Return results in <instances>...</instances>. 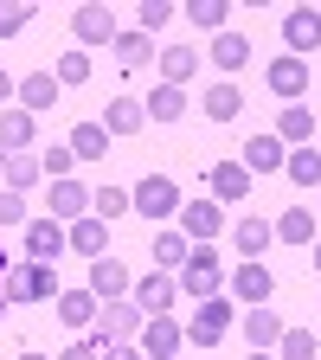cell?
<instances>
[{"instance_id":"obj_18","label":"cell","mask_w":321,"mask_h":360,"mask_svg":"<svg viewBox=\"0 0 321 360\" xmlns=\"http://www.w3.org/2000/svg\"><path fill=\"white\" fill-rule=\"evenodd\" d=\"M238 328H244V341H251L257 354H270V347L283 341V322H277L270 309H244V315H238Z\"/></svg>"},{"instance_id":"obj_45","label":"cell","mask_w":321,"mask_h":360,"mask_svg":"<svg viewBox=\"0 0 321 360\" xmlns=\"http://www.w3.org/2000/svg\"><path fill=\"white\" fill-rule=\"evenodd\" d=\"M103 360H142V347H129V341H103Z\"/></svg>"},{"instance_id":"obj_16","label":"cell","mask_w":321,"mask_h":360,"mask_svg":"<svg viewBox=\"0 0 321 360\" xmlns=\"http://www.w3.org/2000/svg\"><path fill=\"white\" fill-rule=\"evenodd\" d=\"M263 77H270V90H277L283 103H296L302 90H308V58H277V65H270Z\"/></svg>"},{"instance_id":"obj_13","label":"cell","mask_w":321,"mask_h":360,"mask_svg":"<svg viewBox=\"0 0 321 360\" xmlns=\"http://www.w3.org/2000/svg\"><path fill=\"white\" fill-rule=\"evenodd\" d=\"M65 251V225L58 219H26V257L32 264H52Z\"/></svg>"},{"instance_id":"obj_10","label":"cell","mask_w":321,"mask_h":360,"mask_svg":"<svg viewBox=\"0 0 321 360\" xmlns=\"http://www.w3.org/2000/svg\"><path fill=\"white\" fill-rule=\"evenodd\" d=\"M283 45H289V58H308L315 45H321V13H315V7L283 13Z\"/></svg>"},{"instance_id":"obj_41","label":"cell","mask_w":321,"mask_h":360,"mask_svg":"<svg viewBox=\"0 0 321 360\" xmlns=\"http://www.w3.org/2000/svg\"><path fill=\"white\" fill-rule=\"evenodd\" d=\"M32 212H26V193H7L0 187V232H7V225H26Z\"/></svg>"},{"instance_id":"obj_42","label":"cell","mask_w":321,"mask_h":360,"mask_svg":"<svg viewBox=\"0 0 321 360\" xmlns=\"http://www.w3.org/2000/svg\"><path fill=\"white\" fill-rule=\"evenodd\" d=\"M167 20H173V0H142V32H148V39H155Z\"/></svg>"},{"instance_id":"obj_53","label":"cell","mask_w":321,"mask_h":360,"mask_svg":"<svg viewBox=\"0 0 321 360\" xmlns=\"http://www.w3.org/2000/svg\"><path fill=\"white\" fill-rule=\"evenodd\" d=\"M315 225H321V212H315Z\"/></svg>"},{"instance_id":"obj_8","label":"cell","mask_w":321,"mask_h":360,"mask_svg":"<svg viewBox=\"0 0 321 360\" xmlns=\"http://www.w3.org/2000/svg\"><path fill=\"white\" fill-rule=\"evenodd\" d=\"M65 251H77V257H110V225L97 219V212H84V219H71V232H65Z\"/></svg>"},{"instance_id":"obj_52","label":"cell","mask_w":321,"mask_h":360,"mask_svg":"<svg viewBox=\"0 0 321 360\" xmlns=\"http://www.w3.org/2000/svg\"><path fill=\"white\" fill-rule=\"evenodd\" d=\"M315 135H321V116H315Z\"/></svg>"},{"instance_id":"obj_17","label":"cell","mask_w":321,"mask_h":360,"mask_svg":"<svg viewBox=\"0 0 321 360\" xmlns=\"http://www.w3.org/2000/svg\"><path fill=\"white\" fill-rule=\"evenodd\" d=\"M244 193H251L244 161H218V167H212V200H218V206H238Z\"/></svg>"},{"instance_id":"obj_47","label":"cell","mask_w":321,"mask_h":360,"mask_svg":"<svg viewBox=\"0 0 321 360\" xmlns=\"http://www.w3.org/2000/svg\"><path fill=\"white\" fill-rule=\"evenodd\" d=\"M7 270H13V257H7V245H0V283H7Z\"/></svg>"},{"instance_id":"obj_27","label":"cell","mask_w":321,"mask_h":360,"mask_svg":"<svg viewBox=\"0 0 321 360\" xmlns=\"http://www.w3.org/2000/svg\"><path fill=\"white\" fill-rule=\"evenodd\" d=\"M142 116H155V122H180V116H187V90H173V84H155V97L142 103Z\"/></svg>"},{"instance_id":"obj_5","label":"cell","mask_w":321,"mask_h":360,"mask_svg":"<svg viewBox=\"0 0 321 360\" xmlns=\"http://www.w3.org/2000/svg\"><path fill=\"white\" fill-rule=\"evenodd\" d=\"M232 322H238V309L225 302V296H206V302H199V315L187 322V341H193V347H218Z\"/></svg>"},{"instance_id":"obj_40","label":"cell","mask_w":321,"mask_h":360,"mask_svg":"<svg viewBox=\"0 0 321 360\" xmlns=\"http://www.w3.org/2000/svg\"><path fill=\"white\" fill-rule=\"evenodd\" d=\"M52 77H58V84H84V77H90V58H84V52H65V58L52 65Z\"/></svg>"},{"instance_id":"obj_15","label":"cell","mask_w":321,"mask_h":360,"mask_svg":"<svg viewBox=\"0 0 321 360\" xmlns=\"http://www.w3.org/2000/svg\"><path fill=\"white\" fill-rule=\"evenodd\" d=\"M71 32H77L84 45H116V13H110V7H77V13H71Z\"/></svg>"},{"instance_id":"obj_51","label":"cell","mask_w":321,"mask_h":360,"mask_svg":"<svg viewBox=\"0 0 321 360\" xmlns=\"http://www.w3.org/2000/svg\"><path fill=\"white\" fill-rule=\"evenodd\" d=\"M0 174H7V155H0Z\"/></svg>"},{"instance_id":"obj_46","label":"cell","mask_w":321,"mask_h":360,"mask_svg":"<svg viewBox=\"0 0 321 360\" xmlns=\"http://www.w3.org/2000/svg\"><path fill=\"white\" fill-rule=\"evenodd\" d=\"M7 97H13V77H7V71H0V103H7Z\"/></svg>"},{"instance_id":"obj_39","label":"cell","mask_w":321,"mask_h":360,"mask_svg":"<svg viewBox=\"0 0 321 360\" xmlns=\"http://www.w3.org/2000/svg\"><path fill=\"white\" fill-rule=\"evenodd\" d=\"M26 20H32V7H26V0H0V39L26 32Z\"/></svg>"},{"instance_id":"obj_35","label":"cell","mask_w":321,"mask_h":360,"mask_svg":"<svg viewBox=\"0 0 321 360\" xmlns=\"http://www.w3.org/2000/svg\"><path fill=\"white\" fill-rule=\"evenodd\" d=\"M238 110H244L238 84H212V90H206V116H212V122H232Z\"/></svg>"},{"instance_id":"obj_6","label":"cell","mask_w":321,"mask_h":360,"mask_svg":"<svg viewBox=\"0 0 321 360\" xmlns=\"http://www.w3.org/2000/svg\"><path fill=\"white\" fill-rule=\"evenodd\" d=\"M173 296H180V283L167 277V270H148V277H135V290H129V302L142 309V315H167Z\"/></svg>"},{"instance_id":"obj_30","label":"cell","mask_w":321,"mask_h":360,"mask_svg":"<svg viewBox=\"0 0 321 360\" xmlns=\"http://www.w3.org/2000/svg\"><path fill=\"white\" fill-rule=\"evenodd\" d=\"M308 135H315V110H308V103H296V110L277 116V142H296V148H302Z\"/></svg>"},{"instance_id":"obj_38","label":"cell","mask_w":321,"mask_h":360,"mask_svg":"<svg viewBox=\"0 0 321 360\" xmlns=\"http://www.w3.org/2000/svg\"><path fill=\"white\" fill-rule=\"evenodd\" d=\"M90 206H97V219L110 225L116 212H129V193H122V187H97V193H90Z\"/></svg>"},{"instance_id":"obj_11","label":"cell","mask_w":321,"mask_h":360,"mask_svg":"<svg viewBox=\"0 0 321 360\" xmlns=\"http://www.w3.org/2000/svg\"><path fill=\"white\" fill-rule=\"evenodd\" d=\"M129 290H135L129 264H116V257H97V264H90V296H97V302H122Z\"/></svg>"},{"instance_id":"obj_12","label":"cell","mask_w":321,"mask_h":360,"mask_svg":"<svg viewBox=\"0 0 321 360\" xmlns=\"http://www.w3.org/2000/svg\"><path fill=\"white\" fill-rule=\"evenodd\" d=\"M270 290H277V277H270V270H263L257 257L232 270V296H238L244 309H263V302H270Z\"/></svg>"},{"instance_id":"obj_48","label":"cell","mask_w":321,"mask_h":360,"mask_svg":"<svg viewBox=\"0 0 321 360\" xmlns=\"http://www.w3.org/2000/svg\"><path fill=\"white\" fill-rule=\"evenodd\" d=\"M315 270H321V238H315Z\"/></svg>"},{"instance_id":"obj_22","label":"cell","mask_w":321,"mask_h":360,"mask_svg":"<svg viewBox=\"0 0 321 360\" xmlns=\"http://www.w3.org/2000/svg\"><path fill=\"white\" fill-rule=\"evenodd\" d=\"M32 122H39V116H26V110H0V155H26Z\"/></svg>"},{"instance_id":"obj_19","label":"cell","mask_w":321,"mask_h":360,"mask_svg":"<svg viewBox=\"0 0 321 360\" xmlns=\"http://www.w3.org/2000/svg\"><path fill=\"white\" fill-rule=\"evenodd\" d=\"M52 302H58V322H65V328H90V322H97V309H103L90 290H58Z\"/></svg>"},{"instance_id":"obj_20","label":"cell","mask_w":321,"mask_h":360,"mask_svg":"<svg viewBox=\"0 0 321 360\" xmlns=\"http://www.w3.org/2000/svg\"><path fill=\"white\" fill-rule=\"evenodd\" d=\"M212 65H218V71H244V65H251V39L232 32V26L212 32Z\"/></svg>"},{"instance_id":"obj_14","label":"cell","mask_w":321,"mask_h":360,"mask_svg":"<svg viewBox=\"0 0 321 360\" xmlns=\"http://www.w3.org/2000/svg\"><path fill=\"white\" fill-rule=\"evenodd\" d=\"M13 90H20V110L39 116V110H58V90H65V84H58L52 71H32V77H20Z\"/></svg>"},{"instance_id":"obj_49","label":"cell","mask_w":321,"mask_h":360,"mask_svg":"<svg viewBox=\"0 0 321 360\" xmlns=\"http://www.w3.org/2000/svg\"><path fill=\"white\" fill-rule=\"evenodd\" d=\"M244 360H270V354H257V347H251V354H244Z\"/></svg>"},{"instance_id":"obj_34","label":"cell","mask_w":321,"mask_h":360,"mask_svg":"<svg viewBox=\"0 0 321 360\" xmlns=\"http://www.w3.org/2000/svg\"><path fill=\"white\" fill-rule=\"evenodd\" d=\"M277 238H283V245H315V212L289 206V212L277 219Z\"/></svg>"},{"instance_id":"obj_9","label":"cell","mask_w":321,"mask_h":360,"mask_svg":"<svg viewBox=\"0 0 321 360\" xmlns=\"http://www.w3.org/2000/svg\"><path fill=\"white\" fill-rule=\"evenodd\" d=\"M142 322H148V315L135 309L129 296L122 302H103L97 309V341H129V335H142Z\"/></svg>"},{"instance_id":"obj_31","label":"cell","mask_w":321,"mask_h":360,"mask_svg":"<svg viewBox=\"0 0 321 360\" xmlns=\"http://www.w3.org/2000/svg\"><path fill=\"white\" fill-rule=\"evenodd\" d=\"M148 52H155V39L135 26V32H116V65H129V71H142L148 65Z\"/></svg>"},{"instance_id":"obj_43","label":"cell","mask_w":321,"mask_h":360,"mask_svg":"<svg viewBox=\"0 0 321 360\" xmlns=\"http://www.w3.org/2000/svg\"><path fill=\"white\" fill-rule=\"evenodd\" d=\"M39 161H45V180H71V167H77L71 148H52V155H39Z\"/></svg>"},{"instance_id":"obj_44","label":"cell","mask_w":321,"mask_h":360,"mask_svg":"<svg viewBox=\"0 0 321 360\" xmlns=\"http://www.w3.org/2000/svg\"><path fill=\"white\" fill-rule=\"evenodd\" d=\"M58 360H103V341H97V335H90V341H71Z\"/></svg>"},{"instance_id":"obj_1","label":"cell","mask_w":321,"mask_h":360,"mask_svg":"<svg viewBox=\"0 0 321 360\" xmlns=\"http://www.w3.org/2000/svg\"><path fill=\"white\" fill-rule=\"evenodd\" d=\"M173 283H180V296H193V302L218 296V290H225V264H218V251H212V245H193L187 264L173 270Z\"/></svg>"},{"instance_id":"obj_28","label":"cell","mask_w":321,"mask_h":360,"mask_svg":"<svg viewBox=\"0 0 321 360\" xmlns=\"http://www.w3.org/2000/svg\"><path fill=\"white\" fill-rule=\"evenodd\" d=\"M270 167H283V142L277 135H251L244 142V174H270Z\"/></svg>"},{"instance_id":"obj_2","label":"cell","mask_w":321,"mask_h":360,"mask_svg":"<svg viewBox=\"0 0 321 360\" xmlns=\"http://www.w3.org/2000/svg\"><path fill=\"white\" fill-rule=\"evenodd\" d=\"M58 296V270L52 264H13L7 270V302H52Z\"/></svg>"},{"instance_id":"obj_7","label":"cell","mask_w":321,"mask_h":360,"mask_svg":"<svg viewBox=\"0 0 321 360\" xmlns=\"http://www.w3.org/2000/svg\"><path fill=\"white\" fill-rule=\"evenodd\" d=\"M180 341H187V328H180L173 315H148L142 322V360H173Z\"/></svg>"},{"instance_id":"obj_32","label":"cell","mask_w":321,"mask_h":360,"mask_svg":"<svg viewBox=\"0 0 321 360\" xmlns=\"http://www.w3.org/2000/svg\"><path fill=\"white\" fill-rule=\"evenodd\" d=\"M90 193L77 187V180H52V219H84Z\"/></svg>"},{"instance_id":"obj_24","label":"cell","mask_w":321,"mask_h":360,"mask_svg":"<svg viewBox=\"0 0 321 360\" xmlns=\"http://www.w3.org/2000/svg\"><path fill=\"white\" fill-rule=\"evenodd\" d=\"M0 180H7V193H26V187H39V180H45V161L26 148V155H7V174H0Z\"/></svg>"},{"instance_id":"obj_37","label":"cell","mask_w":321,"mask_h":360,"mask_svg":"<svg viewBox=\"0 0 321 360\" xmlns=\"http://www.w3.org/2000/svg\"><path fill=\"white\" fill-rule=\"evenodd\" d=\"M187 251H193V245L180 238V232H161V238H155V264H167V270H180V264H187Z\"/></svg>"},{"instance_id":"obj_4","label":"cell","mask_w":321,"mask_h":360,"mask_svg":"<svg viewBox=\"0 0 321 360\" xmlns=\"http://www.w3.org/2000/svg\"><path fill=\"white\" fill-rule=\"evenodd\" d=\"M129 206L142 212V219H173V212H180V187H173L167 174H148V180H135Z\"/></svg>"},{"instance_id":"obj_26","label":"cell","mask_w":321,"mask_h":360,"mask_svg":"<svg viewBox=\"0 0 321 360\" xmlns=\"http://www.w3.org/2000/svg\"><path fill=\"white\" fill-rule=\"evenodd\" d=\"M193 71H199V52H193V45H167V52H161V84H173V90H180Z\"/></svg>"},{"instance_id":"obj_29","label":"cell","mask_w":321,"mask_h":360,"mask_svg":"<svg viewBox=\"0 0 321 360\" xmlns=\"http://www.w3.org/2000/svg\"><path fill=\"white\" fill-rule=\"evenodd\" d=\"M103 148H110V129L103 122H77L71 129V155L77 161H103Z\"/></svg>"},{"instance_id":"obj_36","label":"cell","mask_w":321,"mask_h":360,"mask_svg":"<svg viewBox=\"0 0 321 360\" xmlns=\"http://www.w3.org/2000/svg\"><path fill=\"white\" fill-rule=\"evenodd\" d=\"M277 354H283V360H315L321 347H315V335H308V328H283V341H277Z\"/></svg>"},{"instance_id":"obj_21","label":"cell","mask_w":321,"mask_h":360,"mask_svg":"<svg viewBox=\"0 0 321 360\" xmlns=\"http://www.w3.org/2000/svg\"><path fill=\"white\" fill-rule=\"evenodd\" d=\"M283 174L296 180V187H321V148H315V142L289 148V155H283Z\"/></svg>"},{"instance_id":"obj_3","label":"cell","mask_w":321,"mask_h":360,"mask_svg":"<svg viewBox=\"0 0 321 360\" xmlns=\"http://www.w3.org/2000/svg\"><path fill=\"white\" fill-rule=\"evenodd\" d=\"M173 219H180V238H193V245H212V238L225 232V206L206 200V193H199V200H180Z\"/></svg>"},{"instance_id":"obj_50","label":"cell","mask_w":321,"mask_h":360,"mask_svg":"<svg viewBox=\"0 0 321 360\" xmlns=\"http://www.w3.org/2000/svg\"><path fill=\"white\" fill-rule=\"evenodd\" d=\"M20 360H45V354H20Z\"/></svg>"},{"instance_id":"obj_25","label":"cell","mask_w":321,"mask_h":360,"mask_svg":"<svg viewBox=\"0 0 321 360\" xmlns=\"http://www.w3.org/2000/svg\"><path fill=\"white\" fill-rule=\"evenodd\" d=\"M142 122H148V116H142V103H135V97H110V103H103V129H110V135H135Z\"/></svg>"},{"instance_id":"obj_33","label":"cell","mask_w":321,"mask_h":360,"mask_svg":"<svg viewBox=\"0 0 321 360\" xmlns=\"http://www.w3.org/2000/svg\"><path fill=\"white\" fill-rule=\"evenodd\" d=\"M187 20L199 32H225V20H232V0H187Z\"/></svg>"},{"instance_id":"obj_23","label":"cell","mask_w":321,"mask_h":360,"mask_svg":"<svg viewBox=\"0 0 321 360\" xmlns=\"http://www.w3.org/2000/svg\"><path fill=\"white\" fill-rule=\"evenodd\" d=\"M232 238H238V251H244V257H263V251H270V238H277V225L251 212V219H238V225H232Z\"/></svg>"}]
</instances>
